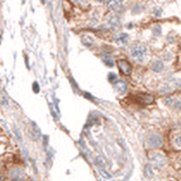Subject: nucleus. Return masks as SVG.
Returning a JSON list of instances; mask_svg holds the SVG:
<instances>
[{"instance_id": "1", "label": "nucleus", "mask_w": 181, "mask_h": 181, "mask_svg": "<svg viewBox=\"0 0 181 181\" xmlns=\"http://www.w3.org/2000/svg\"><path fill=\"white\" fill-rule=\"evenodd\" d=\"M147 54V48L144 44H136L131 49V57L136 61H143Z\"/></svg>"}, {"instance_id": "2", "label": "nucleus", "mask_w": 181, "mask_h": 181, "mask_svg": "<svg viewBox=\"0 0 181 181\" xmlns=\"http://www.w3.org/2000/svg\"><path fill=\"white\" fill-rule=\"evenodd\" d=\"M148 144L151 147H153V148H160L163 144V139H162L161 135H158V134H151L148 136Z\"/></svg>"}, {"instance_id": "3", "label": "nucleus", "mask_w": 181, "mask_h": 181, "mask_svg": "<svg viewBox=\"0 0 181 181\" xmlns=\"http://www.w3.org/2000/svg\"><path fill=\"white\" fill-rule=\"evenodd\" d=\"M118 67H119V70L121 71V74H124V75H130V72H131V64H129L128 61L119 60L118 61Z\"/></svg>"}, {"instance_id": "4", "label": "nucleus", "mask_w": 181, "mask_h": 181, "mask_svg": "<svg viewBox=\"0 0 181 181\" xmlns=\"http://www.w3.org/2000/svg\"><path fill=\"white\" fill-rule=\"evenodd\" d=\"M124 4V0H108L106 1V6L110 10H119L121 8V6Z\"/></svg>"}, {"instance_id": "5", "label": "nucleus", "mask_w": 181, "mask_h": 181, "mask_svg": "<svg viewBox=\"0 0 181 181\" xmlns=\"http://www.w3.org/2000/svg\"><path fill=\"white\" fill-rule=\"evenodd\" d=\"M114 87H116V89H117L119 93H125L126 91H127V89H128L127 83H126L125 81H121V79L114 83Z\"/></svg>"}, {"instance_id": "6", "label": "nucleus", "mask_w": 181, "mask_h": 181, "mask_svg": "<svg viewBox=\"0 0 181 181\" xmlns=\"http://www.w3.org/2000/svg\"><path fill=\"white\" fill-rule=\"evenodd\" d=\"M116 42L119 45H126L128 43V34L127 33H120L119 35L116 37Z\"/></svg>"}, {"instance_id": "7", "label": "nucleus", "mask_w": 181, "mask_h": 181, "mask_svg": "<svg viewBox=\"0 0 181 181\" xmlns=\"http://www.w3.org/2000/svg\"><path fill=\"white\" fill-rule=\"evenodd\" d=\"M152 70L153 71H155V72H160V71H162L163 70V68H164V64L162 62V61H160V60H156V61H154L153 64H152Z\"/></svg>"}, {"instance_id": "8", "label": "nucleus", "mask_w": 181, "mask_h": 181, "mask_svg": "<svg viewBox=\"0 0 181 181\" xmlns=\"http://www.w3.org/2000/svg\"><path fill=\"white\" fill-rule=\"evenodd\" d=\"M82 42L84 43V45L86 47H92L94 44V40L89 35H83L82 36Z\"/></svg>"}, {"instance_id": "9", "label": "nucleus", "mask_w": 181, "mask_h": 181, "mask_svg": "<svg viewBox=\"0 0 181 181\" xmlns=\"http://www.w3.org/2000/svg\"><path fill=\"white\" fill-rule=\"evenodd\" d=\"M109 23H110V25H111L112 27L117 28L118 26L120 25V19H119L118 17H116V16H112V17H110V19H109Z\"/></svg>"}, {"instance_id": "10", "label": "nucleus", "mask_w": 181, "mask_h": 181, "mask_svg": "<svg viewBox=\"0 0 181 181\" xmlns=\"http://www.w3.org/2000/svg\"><path fill=\"white\" fill-rule=\"evenodd\" d=\"M102 59H103V61H104V64H106V66H109V67H112L113 64H114L112 57L110 56V54H104Z\"/></svg>"}, {"instance_id": "11", "label": "nucleus", "mask_w": 181, "mask_h": 181, "mask_svg": "<svg viewBox=\"0 0 181 181\" xmlns=\"http://www.w3.org/2000/svg\"><path fill=\"white\" fill-rule=\"evenodd\" d=\"M145 177L146 178L153 177V173H152V168H151V165H146V168H145Z\"/></svg>"}, {"instance_id": "12", "label": "nucleus", "mask_w": 181, "mask_h": 181, "mask_svg": "<svg viewBox=\"0 0 181 181\" xmlns=\"http://www.w3.org/2000/svg\"><path fill=\"white\" fill-rule=\"evenodd\" d=\"M109 81L111 82V83H116L117 82V75L114 72H110L109 74Z\"/></svg>"}, {"instance_id": "13", "label": "nucleus", "mask_w": 181, "mask_h": 181, "mask_svg": "<svg viewBox=\"0 0 181 181\" xmlns=\"http://www.w3.org/2000/svg\"><path fill=\"white\" fill-rule=\"evenodd\" d=\"M176 146H177L178 148H181V135L176 138Z\"/></svg>"}, {"instance_id": "14", "label": "nucleus", "mask_w": 181, "mask_h": 181, "mask_svg": "<svg viewBox=\"0 0 181 181\" xmlns=\"http://www.w3.org/2000/svg\"><path fill=\"white\" fill-rule=\"evenodd\" d=\"M95 162H96L97 165H100V166H104V165H105L104 161H103L102 158H100V157H97L96 160H95Z\"/></svg>"}, {"instance_id": "15", "label": "nucleus", "mask_w": 181, "mask_h": 181, "mask_svg": "<svg viewBox=\"0 0 181 181\" xmlns=\"http://www.w3.org/2000/svg\"><path fill=\"white\" fill-rule=\"evenodd\" d=\"M33 89H34L35 93H37L40 91V86H37V83H34V84H33Z\"/></svg>"}, {"instance_id": "16", "label": "nucleus", "mask_w": 181, "mask_h": 181, "mask_svg": "<svg viewBox=\"0 0 181 181\" xmlns=\"http://www.w3.org/2000/svg\"><path fill=\"white\" fill-rule=\"evenodd\" d=\"M174 105H176V108H178L179 110H181V100H178Z\"/></svg>"}, {"instance_id": "17", "label": "nucleus", "mask_w": 181, "mask_h": 181, "mask_svg": "<svg viewBox=\"0 0 181 181\" xmlns=\"http://www.w3.org/2000/svg\"><path fill=\"white\" fill-rule=\"evenodd\" d=\"M101 174H103V176H104V177H106V178L111 177L110 174H108V173H106V171H104V170H102V169H101Z\"/></svg>"}, {"instance_id": "18", "label": "nucleus", "mask_w": 181, "mask_h": 181, "mask_svg": "<svg viewBox=\"0 0 181 181\" xmlns=\"http://www.w3.org/2000/svg\"><path fill=\"white\" fill-rule=\"evenodd\" d=\"M157 10H154V12H155V15L156 16H158V15H161L162 14V9L161 8H156Z\"/></svg>"}, {"instance_id": "19", "label": "nucleus", "mask_w": 181, "mask_h": 181, "mask_svg": "<svg viewBox=\"0 0 181 181\" xmlns=\"http://www.w3.org/2000/svg\"><path fill=\"white\" fill-rule=\"evenodd\" d=\"M75 2H77V4H85V2H87L89 0H74Z\"/></svg>"}, {"instance_id": "20", "label": "nucleus", "mask_w": 181, "mask_h": 181, "mask_svg": "<svg viewBox=\"0 0 181 181\" xmlns=\"http://www.w3.org/2000/svg\"><path fill=\"white\" fill-rule=\"evenodd\" d=\"M96 1H99V2H103V1H105V0H96Z\"/></svg>"}]
</instances>
